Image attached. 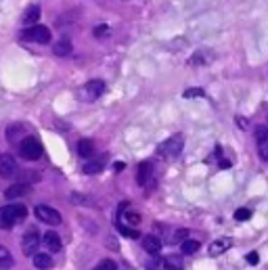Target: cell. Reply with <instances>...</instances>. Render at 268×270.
I'll list each match as a JSON object with an SVG mask.
<instances>
[{"label": "cell", "mask_w": 268, "mask_h": 270, "mask_svg": "<svg viewBox=\"0 0 268 270\" xmlns=\"http://www.w3.org/2000/svg\"><path fill=\"white\" fill-rule=\"evenodd\" d=\"M255 138H258V155L268 161V128H258L255 130Z\"/></svg>", "instance_id": "10"}, {"label": "cell", "mask_w": 268, "mask_h": 270, "mask_svg": "<svg viewBox=\"0 0 268 270\" xmlns=\"http://www.w3.org/2000/svg\"><path fill=\"white\" fill-rule=\"evenodd\" d=\"M21 132H23V128H21V126H15L13 130H7V138H9V140H13V143H15L17 134H21Z\"/></svg>", "instance_id": "29"}, {"label": "cell", "mask_w": 268, "mask_h": 270, "mask_svg": "<svg viewBox=\"0 0 268 270\" xmlns=\"http://www.w3.org/2000/svg\"><path fill=\"white\" fill-rule=\"evenodd\" d=\"M180 249H182L184 255H191V253H195L197 249H199V241H195V239H184Z\"/></svg>", "instance_id": "22"}, {"label": "cell", "mask_w": 268, "mask_h": 270, "mask_svg": "<svg viewBox=\"0 0 268 270\" xmlns=\"http://www.w3.org/2000/svg\"><path fill=\"white\" fill-rule=\"evenodd\" d=\"M230 245H232V241L230 239H218V241H212V243H209V255H212V257H218V255H222L228 247H230Z\"/></svg>", "instance_id": "12"}, {"label": "cell", "mask_w": 268, "mask_h": 270, "mask_svg": "<svg viewBox=\"0 0 268 270\" xmlns=\"http://www.w3.org/2000/svg\"><path fill=\"white\" fill-rule=\"evenodd\" d=\"M120 222H122V224H132V226H136L138 222H141V216H138V214H132V212H124V209H122Z\"/></svg>", "instance_id": "21"}, {"label": "cell", "mask_w": 268, "mask_h": 270, "mask_svg": "<svg viewBox=\"0 0 268 270\" xmlns=\"http://www.w3.org/2000/svg\"><path fill=\"white\" fill-rule=\"evenodd\" d=\"M40 19V7L38 5H32L28 11H26V15H23V23L30 28V26H36Z\"/></svg>", "instance_id": "18"}, {"label": "cell", "mask_w": 268, "mask_h": 270, "mask_svg": "<svg viewBox=\"0 0 268 270\" xmlns=\"http://www.w3.org/2000/svg\"><path fill=\"white\" fill-rule=\"evenodd\" d=\"M258 260H260V257H258V253H255V251H251V253L247 255V262H249L251 266H255V264H258Z\"/></svg>", "instance_id": "31"}, {"label": "cell", "mask_w": 268, "mask_h": 270, "mask_svg": "<svg viewBox=\"0 0 268 270\" xmlns=\"http://www.w3.org/2000/svg\"><path fill=\"white\" fill-rule=\"evenodd\" d=\"M78 153L80 157H84V159H90L92 153H95V145H92V140L90 138H82L78 143Z\"/></svg>", "instance_id": "17"}, {"label": "cell", "mask_w": 268, "mask_h": 270, "mask_svg": "<svg viewBox=\"0 0 268 270\" xmlns=\"http://www.w3.org/2000/svg\"><path fill=\"white\" fill-rule=\"evenodd\" d=\"M42 241H44V245H46V249H49V251H59L61 249V237L55 230L46 232L42 237Z\"/></svg>", "instance_id": "13"}, {"label": "cell", "mask_w": 268, "mask_h": 270, "mask_svg": "<svg viewBox=\"0 0 268 270\" xmlns=\"http://www.w3.org/2000/svg\"><path fill=\"white\" fill-rule=\"evenodd\" d=\"M153 163L151 161H143L138 163V170H136V180L141 186H153Z\"/></svg>", "instance_id": "6"}, {"label": "cell", "mask_w": 268, "mask_h": 270, "mask_svg": "<svg viewBox=\"0 0 268 270\" xmlns=\"http://www.w3.org/2000/svg\"><path fill=\"white\" fill-rule=\"evenodd\" d=\"M26 216H28V209L23 207V205H19V203L0 207V228H11V226H15L17 222H21Z\"/></svg>", "instance_id": "1"}, {"label": "cell", "mask_w": 268, "mask_h": 270, "mask_svg": "<svg viewBox=\"0 0 268 270\" xmlns=\"http://www.w3.org/2000/svg\"><path fill=\"white\" fill-rule=\"evenodd\" d=\"M184 147V138L182 134H176V136H170L168 140H164L159 147H157V155L159 157H164V159H172V157H176L180 151Z\"/></svg>", "instance_id": "2"}, {"label": "cell", "mask_w": 268, "mask_h": 270, "mask_svg": "<svg viewBox=\"0 0 268 270\" xmlns=\"http://www.w3.org/2000/svg\"><path fill=\"white\" fill-rule=\"evenodd\" d=\"M113 168H115V172H122V170H124V163H115Z\"/></svg>", "instance_id": "33"}, {"label": "cell", "mask_w": 268, "mask_h": 270, "mask_svg": "<svg viewBox=\"0 0 268 270\" xmlns=\"http://www.w3.org/2000/svg\"><path fill=\"white\" fill-rule=\"evenodd\" d=\"M109 34H111L109 26H99V28H95V36H97V38H105V36H109Z\"/></svg>", "instance_id": "27"}, {"label": "cell", "mask_w": 268, "mask_h": 270, "mask_svg": "<svg viewBox=\"0 0 268 270\" xmlns=\"http://www.w3.org/2000/svg\"><path fill=\"white\" fill-rule=\"evenodd\" d=\"M40 243H42V239H40V234L36 232V230H30L26 237H23V243H21V249H23V253L26 255H34L38 251V247H40Z\"/></svg>", "instance_id": "8"}, {"label": "cell", "mask_w": 268, "mask_h": 270, "mask_svg": "<svg viewBox=\"0 0 268 270\" xmlns=\"http://www.w3.org/2000/svg\"><path fill=\"white\" fill-rule=\"evenodd\" d=\"M11 266H13V255H11L7 247L0 245V268H11Z\"/></svg>", "instance_id": "23"}, {"label": "cell", "mask_w": 268, "mask_h": 270, "mask_svg": "<svg viewBox=\"0 0 268 270\" xmlns=\"http://www.w3.org/2000/svg\"><path fill=\"white\" fill-rule=\"evenodd\" d=\"M15 172H17L15 157H11L9 153H3V155H0V176L9 178V176H15Z\"/></svg>", "instance_id": "9"}, {"label": "cell", "mask_w": 268, "mask_h": 270, "mask_svg": "<svg viewBox=\"0 0 268 270\" xmlns=\"http://www.w3.org/2000/svg\"><path fill=\"white\" fill-rule=\"evenodd\" d=\"M141 243H143V249L151 255L159 253V249H161V241H159V237H155V234H145Z\"/></svg>", "instance_id": "11"}, {"label": "cell", "mask_w": 268, "mask_h": 270, "mask_svg": "<svg viewBox=\"0 0 268 270\" xmlns=\"http://www.w3.org/2000/svg\"><path fill=\"white\" fill-rule=\"evenodd\" d=\"M105 157H107V155H101L99 159L86 161V163H84V168H82V170H84V174H90V176H92V174H99V172L105 168V161H107Z\"/></svg>", "instance_id": "14"}, {"label": "cell", "mask_w": 268, "mask_h": 270, "mask_svg": "<svg viewBox=\"0 0 268 270\" xmlns=\"http://www.w3.org/2000/svg\"><path fill=\"white\" fill-rule=\"evenodd\" d=\"M182 257H178V255H168V257H164V268L166 270H182Z\"/></svg>", "instance_id": "20"}, {"label": "cell", "mask_w": 268, "mask_h": 270, "mask_svg": "<svg viewBox=\"0 0 268 270\" xmlns=\"http://www.w3.org/2000/svg\"><path fill=\"white\" fill-rule=\"evenodd\" d=\"M21 155L30 159V161H36L42 157V145H40V140L38 138H34V136H28V138H23V143H21Z\"/></svg>", "instance_id": "4"}, {"label": "cell", "mask_w": 268, "mask_h": 270, "mask_svg": "<svg viewBox=\"0 0 268 270\" xmlns=\"http://www.w3.org/2000/svg\"><path fill=\"white\" fill-rule=\"evenodd\" d=\"M237 124H239V128H247V126H249L245 117H237Z\"/></svg>", "instance_id": "32"}, {"label": "cell", "mask_w": 268, "mask_h": 270, "mask_svg": "<svg viewBox=\"0 0 268 270\" xmlns=\"http://www.w3.org/2000/svg\"><path fill=\"white\" fill-rule=\"evenodd\" d=\"M34 214H36V218L42 220L44 224H51V226L61 224V214L51 205H38L36 209H34Z\"/></svg>", "instance_id": "5"}, {"label": "cell", "mask_w": 268, "mask_h": 270, "mask_svg": "<svg viewBox=\"0 0 268 270\" xmlns=\"http://www.w3.org/2000/svg\"><path fill=\"white\" fill-rule=\"evenodd\" d=\"M205 92H203V88H189L184 92V99H191V97H203Z\"/></svg>", "instance_id": "28"}, {"label": "cell", "mask_w": 268, "mask_h": 270, "mask_svg": "<svg viewBox=\"0 0 268 270\" xmlns=\"http://www.w3.org/2000/svg\"><path fill=\"white\" fill-rule=\"evenodd\" d=\"M186 237H189V232H186V230H178V232H174V234H172V241H178V239H186Z\"/></svg>", "instance_id": "30"}, {"label": "cell", "mask_w": 268, "mask_h": 270, "mask_svg": "<svg viewBox=\"0 0 268 270\" xmlns=\"http://www.w3.org/2000/svg\"><path fill=\"white\" fill-rule=\"evenodd\" d=\"M103 92H105V82L103 80H90L82 88V97L86 101H95V99H99L103 95Z\"/></svg>", "instance_id": "7"}, {"label": "cell", "mask_w": 268, "mask_h": 270, "mask_svg": "<svg viewBox=\"0 0 268 270\" xmlns=\"http://www.w3.org/2000/svg\"><path fill=\"white\" fill-rule=\"evenodd\" d=\"M34 266L38 270H49L53 266V257L49 253H34Z\"/></svg>", "instance_id": "19"}, {"label": "cell", "mask_w": 268, "mask_h": 270, "mask_svg": "<svg viewBox=\"0 0 268 270\" xmlns=\"http://www.w3.org/2000/svg\"><path fill=\"white\" fill-rule=\"evenodd\" d=\"M92 270H118V264H115L113 260H103L99 266H95Z\"/></svg>", "instance_id": "25"}, {"label": "cell", "mask_w": 268, "mask_h": 270, "mask_svg": "<svg viewBox=\"0 0 268 270\" xmlns=\"http://www.w3.org/2000/svg\"><path fill=\"white\" fill-rule=\"evenodd\" d=\"M251 218V212L247 207H239L237 212H235V220H239V222H243V220H249Z\"/></svg>", "instance_id": "26"}, {"label": "cell", "mask_w": 268, "mask_h": 270, "mask_svg": "<svg viewBox=\"0 0 268 270\" xmlns=\"http://www.w3.org/2000/svg\"><path fill=\"white\" fill-rule=\"evenodd\" d=\"M118 230L124 234V237H130V239H138V237H141V234H138V230L136 228H130V226H124L122 224V222H120V224H118Z\"/></svg>", "instance_id": "24"}, {"label": "cell", "mask_w": 268, "mask_h": 270, "mask_svg": "<svg viewBox=\"0 0 268 270\" xmlns=\"http://www.w3.org/2000/svg\"><path fill=\"white\" fill-rule=\"evenodd\" d=\"M28 193H30L28 184H13V186H9V189L5 191V197L7 199H19V197H26Z\"/></svg>", "instance_id": "15"}, {"label": "cell", "mask_w": 268, "mask_h": 270, "mask_svg": "<svg viewBox=\"0 0 268 270\" xmlns=\"http://www.w3.org/2000/svg\"><path fill=\"white\" fill-rule=\"evenodd\" d=\"M72 51H74V46H72V42H69L67 38L59 40V42L53 46V53H55L57 57H69V55H72Z\"/></svg>", "instance_id": "16"}, {"label": "cell", "mask_w": 268, "mask_h": 270, "mask_svg": "<svg viewBox=\"0 0 268 270\" xmlns=\"http://www.w3.org/2000/svg\"><path fill=\"white\" fill-rule=\"evenodd\" d=\"M21 38L28 42H36V44H49L51 42V30L44 26H30L28 30L21 32Z\"/></svg>", "instance_id": "3"}]
</instances>
